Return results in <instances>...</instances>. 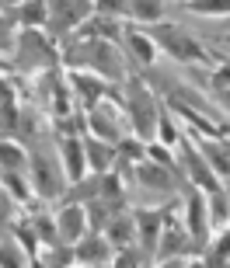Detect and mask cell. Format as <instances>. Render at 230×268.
Returning a JSON list of instances; mask_svg holds the SVG:
<instances>
[{
    "mask_svg": "<svg viewBox=\"0 0 230 268\" xmlns=\"http://www.w3.org/2000/svg\"><path fill=\"white\" fill-rule=\"evenodd\" d=\"M220 254H230V237L223 240V244H220Z\"/></svg>",
    "mask_w": 230,
    "mask_h": 268,
    "instance_id": "14",
    "label": "cell"
},
{
    "mask_svg": "<svg viewBox=\"0 0 230 268\" xmlns=\"http://www.w3.org/2000/svg\"><path fill=\"white\" fill-rule=\"evenodd\" d=\"M84 258H101V244H91V247H84Z\"/></svg>",
    "mask_w": 230,
    "mask_h": 268,
    "instance_id": "12",
    "label": "cell"
},
{
    "mask_svg": "<svg viewBox=\"0 0 230 268\" xmlns=\"http://www.w3.org/2000/svg\"><path fill=\"white\" fill-rule=\"evenodd\" d=\"M67 157H70V171L80 174V150H77V143H67Z\"/></svg>",
    "mask_w": 230,
    "mask_h": 268,
    "instance_id": "4",
    "label": "cell"
},
{
    "mask_svg": "<svg viewBox=\"0 0 230 268\" xmlns=\"http://www.w3.org/2000/svg\"><path fill=\"white\" fill-rule=\"evenodd\" d=\"M101 7H108V11L115 7V11H119V7H122V0H101Z\"/></svg>",
    "mask_w": 230,
    "mask_h": 268,
    "instance_id": "13",
    "label": "cell"
},
{
    "mask_svg": "<svg viewBox=\"0 0 230 268\" xmlns=\"http://www.w3.org/2000/svg\"><path fill=\"white\" fill-rule=\"evenodd\" d=\"M94 87H98V84H91V80H80V91H84V94H87V98H94V94H98V91H94Z\"/></svg>",
    "mask_w": 230,
    "mask_h": 268,
    "instance_id": "11",
    "label": "cell"
},
{
    "mask_svg": "<svg viewBox=\"0 0 230 268\" xmlns=\"http://www.w3.org/2000/svg\"><path fill=\"white\" fill-rule=\"evenodd\" d=\"M133 46H136V53H140L143 60H150V46H147L143 39H133Z\"/></svg>",
    "mask_w": 230,
    "mask_h": 268,
    "instance_id": "9",
    "label": "cell"
},
{
    "mask_svg": "<svg viewBox=\"0 0 230 268\" xmlns=\"http://www.w3.org/2000/svg\"><path fill=\"white\" fill-rule=\"evenodd\" d=\"M188 164H192V178H195V181H199L202 188H213V178L206 174V167H202V164H199V160H195L192 153H188Z\"/></svg>",
    "mask_w": 230,
    "mask_h": 268,
    "instance_id": "2",
    "label": "cell"
},
{
    "mask_svg": "<svg viewBox=\"0 0 230 268\" xmlns=\"http://www.w3.org/2000/svg\"><path fill=\"white\" fill-rule=\"evenodd\" d=\"M147 181H153V185H164V174H157V167H147Z\"/></svg>",
    "mask_w": 230,
    "mask_h": 268,
    "instance_id": "10",
    "label": "cell"
},
{
    "mask_svg": "<svg viewBox=\"0 0 230 268\" xmlns=\"http://www.w3.org/2000/svg\"><path fill=\"white\" fill-rule=\"evenodd\" d=\"M35 167H39V181H42V188L53 192L56 185H53V178H49V164H46V160H35Z\"/></svg>",
    "mask_w": 230,
    "mask_h": 268,
    "instance_id": "3",
    "label": "cell"
},
{
    "mask_svg": "<svg viewBox=\"0 0 230 268\" xmlns=\"http://www.w3.org/2000/svg\"><path fill=\"white\" fill-rule=\"evenodd\" d=\"M77 223H80V212H77V209H70V212H67V233H77V230H80Z\"/></svg>",
    "mask_w": 230,
    "mask_h": 268,
    "instance_id": "7",
    "label": "cell"
},
{
    "mask_svg": "<svg viewBox=\"0 0 230 268\" xmlns=\"http://www.w3.org/2000/svg\"><path fill=\"white\" fill-rule=\"evenodd\" d=\"M140 14L153 18V14H157V4H153V0H140Z\"/></svg>",
    "mask_w": 230,
    "mask_h": 268,
    "instance_id": "8",
    "label": "cell"
},
{
    "mask_svg": "<svg viewBox=\"0 0 230 268\" xmlns=\"http://www.w3.org/2000/svg\"><path fill=\"white\" fill-rule=\"evenodd\" d=\"M0 160H7V164H18V160H21V153H18V150H11V146H0Z\"/></svg>",
    "mask_w": 230,
    "mask_h": 268,
    "instance_id": "6",
    "label": "cell"
},
{
    "mask_svg": "<svg viewBox=\"0 0 230 268\" xmlns=\"http://www.w3.org/2000/svg\"><path fill=\"white\" fill-rule=\"evenodd\" d=\"M160 42L171 49V53H178L181 60H202V49L195 46V42H188L181 32H174V28H160Z\"/></svg>",
    "mask_w": 230,
    "mask_h": 268,
    "instance_id": "1",
    "label": "cell"
},
{
    "mask_svg": "<svg viewBox=\"0 0 230 268\" xmlns=\"http://www.w3.org/2000/svg\"><path fill=\"white\" fill-rule=\"evenodd\" d=\"M195 7H202V11H230V0H195Z\"/></svg>",
    "mask_w": 230,
    "mask_h": 268,
    "instance_id": "5",
    "label": "cell"
}]
</instances>
